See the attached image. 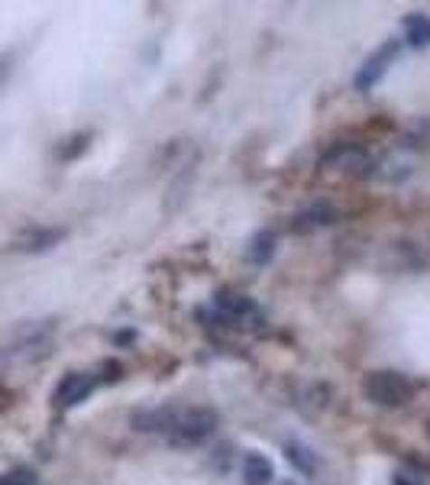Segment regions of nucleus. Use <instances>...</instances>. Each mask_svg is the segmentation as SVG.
Here are the masks:
<instances>
[{"instance_id":"1","label":"nucleus","mask_w":430,"mask_h":485,"mask_svg":"<svg viewBox=\"0 0 430 485\" xmlns=\"http://www.w3.org/2000/svg\"><path fill=\"white\" fill-rule=\"evenodd\" d=\"M362 392H366V398L372 401V405H379V408H405V405H411V398H415L411 378L392 369L369 372L366 382H362Z\"/></svg>"},{"instance_id":"2","label":"nucleus","mask_w":430,"mask_h":485,"mask_svg":"<svg viewBox=\"0 0 430 485\" xmlns=\"http://www.w3.org/2000/svg\"><path fill=\"white\" fill-rule=\"evenodd\" d=\"M217 431V415L210 408L175 411L169 424V440L175 447H198Z\"/></svg>"},{"instance_id":"3","label":"nucleus","mask_w":430,"mask_h":485,"mask_svg":"<svg viewBox=\"0 0 430 485\" xmlns=\"http://www.w3.org/2000/svg\"><path fill=\"white\" fill-rule=\"evenodd\" d=\"M398 52H401L398 39H388L382 49H376V52L366 59V65L360 69V75H356V88H360V91H369L372 85H379V78L388 71V65L398 59Z\"/></svg>"},{"instance_id":"4","label":"nucleus","mask_w":430,"mask_h":485,"mask_svg":"<svg viewBox=\"0 0 430 485\" xmlns=\"http://www.w3.org/2000/svg\"><path fill=\"white\" fill-rule=\"evenodd\" d=\"M91 392H94V376L71 372V376L61 378L59 388H55V405H59V408H75V405H81Z\"/></svg>"},{"instance_id":"5","label":"nucleus","mask_w":430,"mask_h":485,"mask_svg":"<svg viewBox=\"0 0 430 485\" xmlns=\"http://www.w3.org/2000/svg\"><path fill=\"white\" fill-rule=\"evenodd\" d=\"M276 479V466H272L269 456L262 453H249L243 460V482L246 485H272Z\"/></svg>"},{"instance_id":"6","label":"nucleus","mask_w":430,"mask_h":485,"mask_svg":"<svg viewBox=\"0 0 430 485\" xmlns=\"http://www.w3.org/2000/svg\"><path fill=\"white\" fill-rule=\"evenodd\" d=\"M405 36L415 49L427 46V42H430V16H424V14L405 16Z\"/></svg>"},{"instance_id":"7","label":"nucleus","mask_w":430,"mask_h":485,"mask_svg":"<svg viewBox=\"0 0 430 485\" xmlns=\"http://www.w3.org/2000/svg\"><path fill=\"white\" fill-rule=\"evenodd\" d=\"M285 453H288V460H292L304 476H311V472L317 470V460L311 456V450H307L304 443H285Z\"/></svg>"},{"instance_id":"8","label":"nucleus","mask_w":430,"mask_h":485,"mask_svg":"<svg viewBox=\"0 0 430 485\" xmlns=\"http://www.w3.org/2000/svg\"><path fill=\"white\" fill-rule=\"evenodd\" d=\"M217 304H220L223 311H230V314H249V311L256 308L249 298H243V294H233V292H220V294H217Z\"/></svg>"},{"instance_id":"9","label":"nucleus","mask_w":430,"mask_h":485,"mask_svg":"<svg viewBox=\"0 0 430 485\" xmlns=\"http://www.w3.org/2000/svg\"><path fill=\"white\" fill-rule=\"evenodd\" d=\"M272 253H276V237H272L269 230L256 233L253 249H249V256H253L256 262H269V259H272Z\"/></svg>"},{"instance_id":"10","label":"nucleus","mask_w":430,"mask_h":485,"mask_svg":"<svg viewBox=\"0 0 430 485\" xmlns=\"http://www.w3.org/2000/svg\"><path fill=\"white\" fill-rule=\"evenodd\" d=\"M61 239V230H36L23 239V249H49Z\"/></svg>"},{"instance_id":"11","label":"nucleus","mask_w":430,"mask_h":485,"mask_svg":"<svg viewBox=\"0 0 430 485\" xmlns=\"http://www.w3.org/2000/svg\"><path fill=\"white\" fill-rule=\"evenodd\" d=\"M0 485H36V476L30 470H16L7 479H0Z\"/></svg>"},{"instance_id":"12","label":"nucleus","mask_w":430,"mask_h":485,"mask_svg":"<svg viewBox=\"0 0 430 485\" xmlns=\"http://www.w3.org/2000/svg\"><path fill=\"white\" fill-rule=\"evenodd\" d=\"M278 485H294V482H292V479H285V482H278Z\"/></svg>"},{"instance_id":"13","label":"nucleus","mask_w":430,"mask_h":485,"mask_svg":"<svg viewBox=\"0 0 430 485\" xmlns=\"http://www.w3.org/2000/svg\"><path fill=\"white\" fill-rule=\"evenodd\" d=\"M427 431H430V421H427Z\"/></svg>"}]
</instances>
